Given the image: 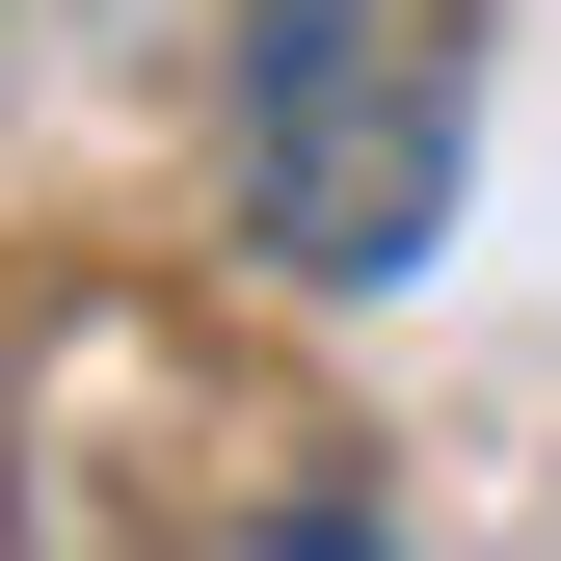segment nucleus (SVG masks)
<instances>
[{
  "label": "nucleus",
  "mask_w": 561,
  "mask_h": 561,
  "mask_svg": "<svg viewBox=\"0 0 561 561\" xmlns=\"http://www.w3.org/2000/svg\"><path fill=\"white\" fill-rule=\"evenodd\" d=\"M481 161V0H241L215 54V187L295 295H375V267L455 241Z\"/></svg>",
  "instance_id": "nucleus-1"
}]
</instances>
